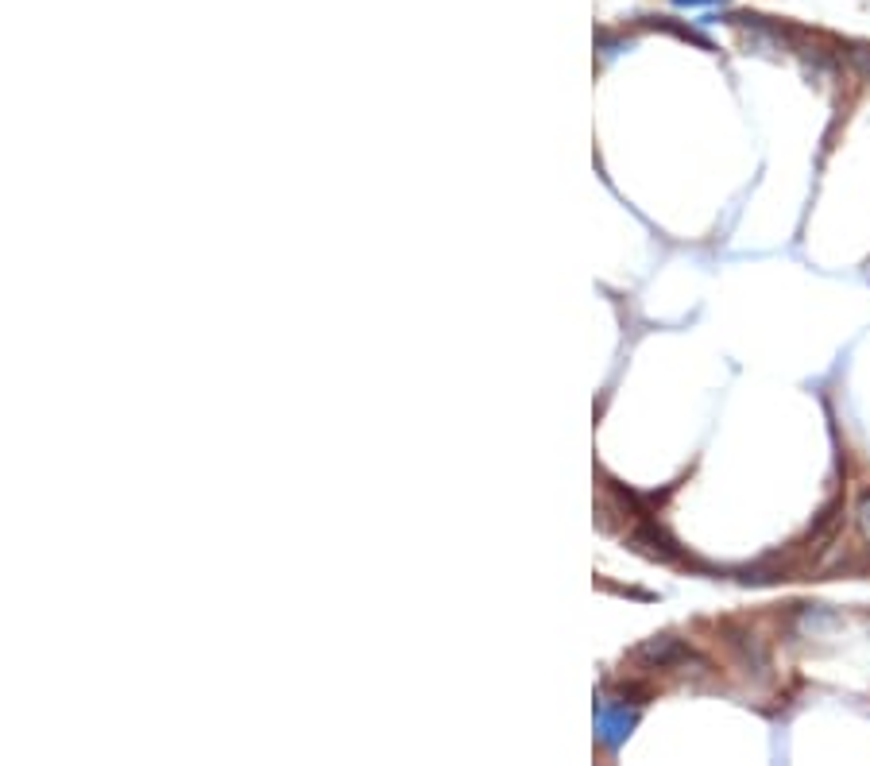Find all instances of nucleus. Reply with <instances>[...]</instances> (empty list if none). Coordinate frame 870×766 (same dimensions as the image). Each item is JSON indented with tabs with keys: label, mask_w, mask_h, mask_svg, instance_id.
<instances>
[{
	"label": "nucleus",
	"mask_w": 870,
	"mask_h": 766,
	"mask_svg": "<svg viewBox=\"0 0 870 766\" xmlns=\"http://www.w3.org/2000/svg\"><path fill=\"white\" fill-rule=\"evenodd\" d=\"M847 62H851V70H855L859 78L870 82V43H851V47H847Z\"/></svg>",
	"instance_id": "7ed1b4c3"
},
{
	"label": "nucleus",
	"mask_w": 870,
	"mask_h": 766,
	"mask_svg": "<svg viewBox=\"0 0 870 766\" xmlns=\"http://www.w3.org/2000/svg\"><path fill=\"white\" fill-rule=\"evenodd\" d=\"M638 662H646V666H658V670H666V666H677V662H685V658H693L681 639H673V635H654V639H646L642 647L635 650Z\"/></svg>",
	"instance_id": "f257e3e1"
},
{
	"label": "nucleus",
	"mask_w": 870,
	"mask_h": 766,
	"mask_svg": "<svg viewBox=\"0 0 870 766\" xmlns=\"http://www.w3.org/2000/svg\"><path fill=\"white\" fill-rule=\"evenodd\" d=\"M855 527H859L863 542L870 546V488L867 492H859V500H855Z\"/></svg>",
	"instance_id": "20e7f679"
},
{
	"label": "nucleus",
	"mask_w": 870,
	"mask_h": 766,
	"mask_svg": "<svg viewBox=\"0 0 870 766\" xmlns=\"http://www.w3.org/2000/svg\"><path fill=\"white\" fill-rule=\"evenodd\" d=\"M596 724H600V736H604V743L619 747L623 739L631 736V728H635V708L600 705V712H596Z\"/></svg>",
	"instance_id": "f03ea898"
},
{
	"label": "nucleus",
	"mask_w": 870,
	"mask_h": 766,
	"mask_svg": "<svg viewBox=\"0 0 870 766\" xmlns=\"http://www.w3.org/2000/svg\"><path fill=\"white\" fill-rule=\"evenodd\" d=\"M677 4H716V0H677Z\"/></svg>",
	"instance_id": "39448f33"
}]
</instances>
